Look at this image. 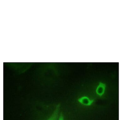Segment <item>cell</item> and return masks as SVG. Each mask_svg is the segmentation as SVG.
Instances as JSON below:
<instances>
[{
  "mask_svg": "<svg viewBox=\"0 0 120 120\" xmlns=\"http://www.w3.org/2000/svg\"><path fill=\"white\" fill-rule=\"evenodd\" d=\"M77 101L80 104L86 106L92 105L94 101V99H91L86 96H83L79 98Z\"/></svg>",
  "mask_w": 120,
  "mask_h": 120,
  "instance_id": "obj_1",
  "label": "cell"
},
{
  "mask_svg": "<svg viewBox=\"0 0 120 120\" xmlns=\"http://www.w3.org/2000/svg\"><path fill=\"white\" fill-rule=\"evenodd\" d=\"M106 85L104 83L100 82L97 86L96 93L97 95L100 97H102L105 92Z\"/></svg>",
  "mask_w": 120,
  "mask_h": 120,
  "instance_id": "obj_2",
  "label": "cell"
},
{
  "mask_svg": "<svg viewBox=\"0 0 120 120\" xmlns=\"http://www.w3.org/2000/svg\"><path fill=\"white\" fill-rule=\"evenodd\" d=\"M60 105L57 106L53 111V113L47 120H58L59 117V113L60 111Z\"/></svg>",
  "mask_w": 120,
  "mask_h": 120,
  "instance_id": "obj_3",
  "label": "cell"
},
{
  "mask_svg": "<svg viewBox=\"0 0 120 120\" xmlns=\"http://www.w3.org/2000/svg\"><path fill=\"white\" fill-rule=\"evenodd\" d=\"M58 120H64V117L63 114L62 113L60 114L59 118H58Z\"/></svg>",
  "mask_w": 120,
  "mask_h": 120,
  "instance_id": "obj_4",
  "label": "cell"
}]
</instances>
